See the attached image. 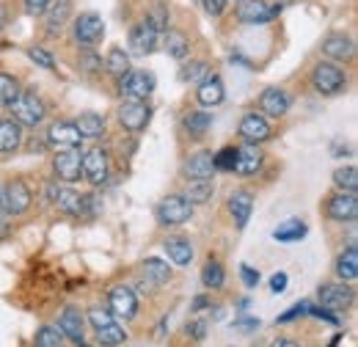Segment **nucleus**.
<instances>
[{
	"label": "nucleus",
	"instance_id": "obj_21",
	"mask_svg": "<svg viewBox=\"0 0 358 347\" xmlns=\"http://www.w3.org/2000/svg\"><path fill=\"white\" fill-rule=\"evenodd\" d=\"M155 47H157V31L146 20L133 25V31H130V50H133L135 55H149Z\"/></svg>",
	"mask_w": 358,
	"mask_h": 347
},
{
	"label": "nucleus",
	"instance_id": "obj_17",
	"mask_svg": "<svg viewBox=\"0 0 358 347\" xmlns=\"http://www.w3.org/2000/svg\"><path fill=\"white\" fill-rule=\"evenodd\" d=\"M83 328H86V323H83V314L75 309V306H66L64 311H61V317H58V331L66 337V339H72V342H78V345H83Z\"/></svg>",
	"mask_w": 358,
	"mask_h": 347
},
{
	"label": "nucleus",
	"instance_id": "obj_29",
	"mask_svg": "<svg viewBox=\"0 0 358 347\" xmlns=\"http://www.w3.org/2000/svg\"><path fill=\"white\" fill-rule=\"evenodd\" d=\"M163 248H166L169 260L174 262V264H179V267L190 264V260H193V246H190L185 237H171V240H166Z\"/></svg>",
	"mask_w": 358,
	"mask_h": 347
},
{
	"label": "nucleus",
	"instance_id": "obj_48",
	"mask_svg": "<svg viewBox=\"0 0 358 347\" xmlns=\"http://www.w3.org/2000/svg\"><path fill=\"white\" fill-rule=\"evenodd\" d=\"M240 276H243L245 287H257V284H259V270H254V267H248V264L240 267Z\"/></svg>",
	"mask_w": 358,
	"mask_h": 347
},
{
	"label": "nucleus",
	"instance_id": "obj_54",
	"mask_svg": "<svg viewBox=\"0 0 358 347\" xmlns=\"http://www.w3.org/2000/svg\"><path fill=\"white\" fill-rule=\"evenodd\" d=\"M270 347H301L298 342H292V339H275Z\"/></svg>",
	"mask_w": 358,
	"mask_h": 347
},
{
	"label": "nucleus",
	"instance_id": "obj_36",
	"mask_svg": "<svg viewBox=\"0 0 358 347\" xmlns=\"http://www.w3.org/2000/svg\"><path fill=\"white\" fill-rule=\"evenodd\" d=\"M143 273H146V278H149L152 284H166V281L171 278V267H169V262L155 260V257H149V260L143 262Z\"/></svg>",
	"mask_w": 358,
	"mask_h": 347
},
{
	"label": "nucleus",
	"instance_id": "obj_9",
	"mask_svg": "<svg viewBox=\"0 0 358 347\" xmlns=\"http://www.w3.org/2000/svg\"><path fill=\"white\" fill-rule=\"evenodd\" d=\"M152 88H155V80H152V75H146V72H127L124 78H122V97L124 99H138V102H143V99H149V94H152Z\"/></svg>",
	"mask_w": 358,
	"mask_h": 347
},
{
	"label": "nucleus",
	"instance_id": "obj_35",
	"mask_svg": "<svg viewBox=\"0 0 358 347\" xmlns=\"http://www.w3.org/2000/svg\"><path fill=\"white\" fill-rule=\"evenodd\" d=\"M124 339H127V334H124V328L116 325V323H108V325H99V328H96V342L102 347H116V345H122Z\"/></svg>",
	"mask_w": 358,
	"mask_h": 347
},
{
	"label": "nucleus",
	"instance_id": "obj_27",
	"mask_svg": "<svg viewBox=\"0 0 358 347\" xmlns=\"http://www.w3.org/2000/svg\"><path fill=\"white\" fill-rule=\"evenodd\" d=\"M20 143H22V127L17 122H11V119L0 122V155L17 152Z\"/></svg>",
	"mask_w": 358,
	"mask_h": 347
},
{
	"label": "nucleus",
	"instance_id": "obj_39",
	"mask_svg": "<svg viewBox=\"0 0 358 347\" xmlns=\"http://www.w3.org/2000/svg\"><path fill=\"white\" fill-rule=\"evenodd\" d=\"M146 22H149V25H152L157 34H160V31L166 34V31H169V22H171V17H169V8H166L163 3H155V6L146 11Z\"/></svg>",
	"mask_w": 358,
	"mask_h": 347
},
{
	"label": "nucleus",
	"instance_id": "obj_34",
	"mask_svg": "<svg viewBox=\"0 0 358 347\" xmlns=\"http://www.w3.org/2000/svg\"><path fill=\"white\" fill-rule=\"evenodd\" d=\"M213 182L210 179H204V182H187V187H185V199L190 201V204H207L210 199H213Z\"/></svg>",
	"mask_w": 358,
	"mask_h": 347
},
{
	"label": "nucleus",
	"instance_id": "obj_51",
	"mask_svg": "<svg viewBox=\"0 0 358 347\" xmlns=\"http://www.w3.org/2000/svg\"><path fill=\"white\" fill-rule=\"evenodd\" d=\"M270 290L278 295V292H284L287 290V273H275L273 278H270Z\"/></svg>",
	"mask_w": 358,
	"mask_h": 347
},
{
	"label": "nucleus",
	"instance_id": "obj_6",
	"mask_svg": "<svg viewBox=\"0 0 358 347\" xmlns=\"http://www.w3.org/2000/svg\"><path fill=\"white\" fill-rule=\"evenodd\" d=\"M72 31H75V42L91 47V44H96L102 36H105V22H102V17H99V14L86 11V14H80V17L75 20Z\"/></svg>",
	"mask_w": 358,
	"mask_h": 347
},
{
	"label": "nucleus",
	"instance_id": "obj_10",
	"mask_svg": "<svg viewBox=\"0 0 358 347\" xmlns=\"http://www.w3.org/2000/svg\"><path fill=\"white\" fill-rule=\"evenodd\" d=\"M80 132L78 127L72 125V122H55V125H50V130H47V143L52 146V149H58V152H64V149H78L80 146Z\"/></svg>",
	"mask_w": 358,
	"mask_h": 347
},
{
	"label": "nucleus",
	"instance_id": "obj_31",
	"mask_svg": "<svg viewBox=\"0 0 358 347\" xmlns=\"http://www.w3.org/2000/svg\"><path fill=\"white\" fill-rule=\"evenodd\" d=\"M336 276L342 281H356L358 278V248L350 246L339 260H336Z\"/></svg>",
	"mask_w": 358,
	"mask_h": 347
},
{
	"label": "nucleus",
	"instance_id": "obj_28",
	"mask_svg": "<svg viewBox=\"0 0 358 347\" xmlns=\"http://www.w3.org/2000/svg\"><path fill=\"white\" fill-rule=\"evenodd\" d=\"M72 125L78 127L80 138H102V135H105V119H102L99 113H91V111L80 113Z\"/></svg>",
	"mask_w": 358,
	"mask_h": 347
},
{
	"label": "nucleus",
	"instance_id": "obj_24",
	"mask_svg": "<svg viewBox=\"0 0 358 347\" xmlns=\"http://www.w3.org/2000/svg\"><path fill=\"white\" fill-rule=\"evenodd\" d=\"M251 210H254V196H251V190H237V193H231V199H229V213L234 218L237 229H245V223H248V218H251Z\"/></svg>",
	"mask_w": 358,
	"mask_h": 347
},
{
	"label": "nucleus",
	"instance_id": "obj_7",
	"mask_svg": "<svg viewBox=\"0 0 358 347\" xmlns=\"http://www.w3.org/2000/svg\"><path fill=\"white\" fill-rule=\"evenodd\" d=\"M320 304L325 311H345L353 304V290L348 287V281L342 284H322L320 287Z\"/></svg>",
	"mask_w": 358,
	"mask_h": 347
},
{
	"label": "nucleus",
	"instance_id": "obj_55",
	"mask_svg": "<svg viewBox=\"0 0 358 347\" xmlns=\"http://www.w3.org/2000/svg\"><path fill=\"white\" fill-rule=\"evenodd\" d=\"M204 306H207V298H196V304H193V309L199 311V309H204Z\"/></svg>",
	"mask_w": 358,
	"mask_h": 347
},
{
	"label": "nucleus",
	"instance_id": "obj_19",
	"mask_svg": "<svg viewBox=\"0 0 358 347\" xmlns=\"http://www.w3.org/2000/svg\"><path fill=\"white\" fill-rule=\"evenodd\" d=\"M322 55H328L331 61H350L356 55V42L345 34H331L322 42Z\"/></svg>",
	"mask_w": 358,
	"mask_h": 347
},
{
	"label": "nucleus",
	"instance_id": "obj_41",
	"mask_svg": "<svg viewBox=\"0 0 358 347\" xmlns=\"http://www.w3.org/2000/svg\"><path fill=\"white\" fill-rule=\"evenodd\" d=\"M36 347H66L64 345V334L58 331V328H39V334H36Z\"/></svg>",
	"mask_w": 358,
	"mask_h": 347
},
{
	"label": "nucleus",
	"instance_id": "obj_53",
	"mask_svg": "<svg viewBox=\"0 0 358 347\" xmlns=\"http://www.w3.org/2000/svg\"><path fill=\"white\" fill-rule=\"evenodd\" d=\"M6 22H8V8H6V3H0V31L6 28Z\"/></svg>",
	"mask_w": 358,
	"mask_h": 347
},
{
	"label": "nucleus",
	"instance_id": "obj_20",
	"mask_svg": "<svg viewBox=\"0 0 358 347\" xmlns=\"http://www.w3.org/2000/svg\"><path fill=\"white\" fill-rule=\"evenodd\" d=\"M108 304H110V314L124 317V320L135 317V311H138V298H135V292L130 287H113Z\"/></svg>",
	"mask_w": 358,
	"mask_h": 347
},
{
	"label": "nucleus",
	"instance_id": "obj_23",
	"mask_svg": "<svg viewBox=\"0 0 358 347\" xmlns=\"http://www.w3.org/2000/svg\"><path fill=\"white\" fill-rule=\"evenodd\" d=\"M262 169V152L257 149V143H245L237 149V160H234V171L243 176H251Z\"/></svg>",
	"mask_w": 358,
	"mask_h": 347
},
{
	"label": "nucleus",
	"instance_id": "obj_13",
	"mask_svg": "<svg viewBox=\"0 0 358 347\" xmlns=\"http://www.w3.org/2000/svg\"><path fill=\"white\" fill-rule=\"evenodd\" d=\"M83 176L91 185H102L108 179V152L105 149H89L83 155V166H80Z\"/></svg>",
	"mask_w": 358,
	"mask_h": 347
},
{
	"label": "nucleus",
	"instance_id": "obj_16",
	"mask_svg": "<svg viewBox=\"0 0 358 347\" xmlns=\"http://www.w3.org/2000/svg\"><path fill=\"white\" fill-rule=\"evenodd\" d=\"M240 135L245 143H262L270 138V125L262 113H245L240 122Z\"/></svg>",
	"mask_w": 358,
	"mask_h": 347
},
{
	"label": "nucleus",
	"instance_id": "obj_14",
	"mask_svg": "<svg viewBox=\"0 0 358 347\" xmlns=\"http://www.w3.org/2000/svg\"><path fill=\"white\" fill-rule=\"evenodd\" d=\"M289 105H292V99H289V94L284 91V88H268L265 94H262V99H259V111L270 116V119H281V116H287V111H289Z\"/></svg>",
	"mask_w": 358,
	"mask_h": 347
},
{
	"label": "nucleus",
	"instance_id": "obj_18",
	"mask_svg": "<svg viewBox=\"0 0 358 347\" xmlns=\"http://www.w3.org/2000/svg\"><path fill=\"white\" fill-rule=\"evenodd\" d=\"M69 17H72V0H52L50 8L45 11L47 34H50V36L61 34V31L69 25Z\"/></svg>",
	"mask_w": 358,
	"mask_h": 347
},
{
	"label": "nucleus",
	"instance_id": "obj_33",
	"mask_svg": "<svg viewBox=\"0 0 358 347\" xmlns=\"http://www.w3.org/2000/svg\"><path fill=\"white\" fill-rule=\"evenodd\" d=\"M306 223L303 220H287V223H281L275 232H273V237L278 240V243H298L301 237H306Z\"/></svg>",
	"mask_w": 358,
	"mask_h": 347
},
{
	"label": "nucleus",
	"instance_id": "obj_15",
	"mask_svg": "<svg viewBox=\"0 0 358 347\" xmlns=\"http://www.w3.org/2000/svg\"><path fill=\"white\" fill-rule=\"evenodd\" d=\"M213 174H215V160H213V152H196V155H190L187 157V163H185V176L190 179V182H204V179H213Z\"/></svg>",
	"mask_w": 358,
	"mask_h": 347
},
{
	"label": "nucleus",
	"instance_id": "obj_40",
	"mask_svg": "<svg viewBox=\"0 0 358 347\" xmlns=\"http://www.w3.org/2000/svg\"><path fill=\"white\" fill-rule=\"evenodd\" d=\"M210 64L207 61H190L185 69H182V80L185 83H201L204 78H210Z\"/></svg>",
	"mask_w": 358,
	"mask_h": 347
},
{
	"label": "nucleus",
	"instance_id": "obj_30",
	"mask_svg": "<svg viewBox=\"0 0 358 347\" xmlns=\"http://www.w3.org/2000/svg\"><path fill=\"white\" fill-rule=\"evenodd\" d=\"M210 127H213V116L204 113V111H190V113L185 116V130H187L190 138H196V141L204 138Z\"/></svg>",
	"mask_w": 358,
	"mask_h": 347
},
{
	"label": "nucleus",
	"instance_id": "obj_49",
	"mask_svg": "<svg viewBox=\"0 0 358 347\" xmlns=\"http://www.w3.org/2000/svg\"><path fill=\"white\" fill-rule=\"evenodd\" d=\"M22 3H25V8H28L31 14H45L52 0H22Z\"/></svg>",
	"mask_w": 358,
	"mask_h": 347
},
{
	"label": "nucleus",
	"instance_id": "obj_22",
	"mask_svg": "<svg viewBox=\"0 0 358 347\" xmlns=\"http://www.w3.org/2000/svg\"><path fill=\"white\" fill-rule=\"evenodd\" d=\"M224 80L218 78V75H210V78H204L201 83H199V91H196V99L204 105V108H215V105H221L224 102Z\"/></svg>",
	"mask_w": 358,
	"mask_h": 347
},
{
	"label": "nucleus",
	"instance_id": "obj_50",
	"mask_svg": "<svg viewBox=\"0 0 358 347\" xmlns=\"http://www.w3.org/2000/svg\"><path fill=\"white\" fill-rule=\"evenodd\" d=\"M204 334H207V323L196 320V323L187 325V337H193V339H204Z\"/></svg>",
	"mask_w": 358,
	"mask_h": 347
},
{
	"label": "nucleus",
	"instance_id": "obj_45",
	"mask_svg": "<svg viewBox=\"0 0 358 347\" xmlns=\"http://www.w3.org/2000/svg\"><path fill=\"white\" fill-rule=\"evenodd\" d=\"M89 320H91V325H94V328H99V325L113 323V314H110V311H102V309H91Z\"/></svg>",
	"mask_w": 358,
	"mask_h": 347
},
{
	"label": "nucleus",
	"instance_id": "obj_32",
	"mask_svg": "<svg viewBox=\"0 0 358 347\" xmlns=\"http://www.w3.org/2000/svg\"><path fill=\"white\" fill-rule=\"evenodd\" d=\"M105 69L122 80V78L133 69V66H130V55H127L122 47H110V52H108V58H105Z\"/></svg>",
	"mask_w": 358,
	"mask_h": 347
},
{
	"label": "nucleus",
	"instance_id": "obj_8",
	"mask_svg": "<svg viewBox=\"0 0 358 347\" xmlns=\"http://www.w3.org/2000/svg\"><path fill=\"white\" fill-rule=\"evenodd\" d=\"M149 105L146 102H138V99H124L122 108H119V122L122 127L130 132H141L149 125Z\"/></svg>",
	"mask_w": 358,
	"mask_h": 347
},
{
	"label": "nucleus",
	"instance_id": "obj_1",
	"mask_svg": "<svg viewBox=\"0 0 358 347\" xmlns=\"http://www.w3.org/2000/svg\"><path fill=\"white\" fill-rule=\"evenodd\" d=\"M11 113H14V122L17 125H28V127H36L45 122V102L34 94V91H20L14 97V102L8 105Z\"/></svg>",
	"mask_w": 358,
	"mask_h": 347
},
{
	"label": "nucleus",
	"instance_id": "obj_47",
	"mask_svg": "<svg viewBox=\"0 0 358 347\" xmlns=\"http://www.w3.org/2000/svg\"><path fill=\"white\" fill-rule=\"evenodd\" d=\"M201 6H204V11L210 17H221L226 11V6H229V0H201Z\"/></svg>",
	"mask_w": 358,
	"mask_h": 347
},
{
	"label": "nucleus",
	"instance_id": "obj_43",
	"mask_svg": "<svg viewBox=\"0 0 358 347\" xmlns=\"http://www.w3.org/2000/svg\"><path fill=\"white\" fill-rule=\"evenodd\" d=\"M213 160H215V171H218V169H221V171H234L237 149H234V146H226V149H221L218 155H213Z\"/></svg>",
	"mask_w": 358,
	"mask_h": 347
},
{
	"label": "nucleus",
	"instance_id": "obj_46",
	"mask_svg": "<svg viewBox=\"0 0 358 347\" xmlns=\"http://www.w3.org/2000/svg\"><path fill=\"white\" fill-rule=\"evenodd\" d=\"M80 69H86L89 75H94V72H102V58H96V55L86 52V55L80 58Z\"/></svg>",
	"mask_w": 358,
	"mask_h": 347
},
{
	"label": "nucleus",
	"instance_id": "obj_42",
	"mask_svg": "<svg viewBox=\"0 0 358 347\" xmlns=\"http://www.w3.org/2000/svg\"><path fill=\"white\" fill-rule=\"evenodd\" d=\"M17 94H20V83L11 75L0 72V105H11Z\"/></svg>",
	"mask_w": 358,
	"mask_h": 347
},
{
	"label": "nucleus",
	"instance_id": "obj_11",
	"mask_svg": "<svg viewBox=\"0 0 358 347\" xmlns=\"http://www.w3.org/2000/svg\"><path fill=\"white\" fill-rule=\"evenodd\" d=\"M328 218L336 223H350L358 218V199L356 193H336L334 199H328Z\"/></svg>",
	"mask_w": 358,
	"mask_h": 347
},
{
	"label": "nucleus",
	"instance_id": "obj_44",
	"mask_svg": "<svg viewBox=\"0 0 358 347\" xmlns=\"http://www.w3.org/2000/svg\"><path fill=\"white\" fill-rule=\"evenodd\" d=\"M28 58H31L36 66H42V69H55V61H52V55L47 52L45 47H31V50H28Z\"/></svg>",
	"mask_w": 358,
	"mask_h": 347
},
{
	"label": "nucleus",
	"instance_id": "obj_37",
	"mask_svg": "<svg viewBox=\"0 0 358 347\" xmlns=\"http://www.w3.org/2000/svg\"><path fill=\"white\" fill-rule=\"evenodd\" d=\"M334 185H336L342 193H356V190H358V171H356V166H345V169H336V171H334Z\"/></svg>",
	"mask_w": 358,
	"mask_h": 347
},
{
	"label": "nucleus",
	"instance_id": "obj_38",
	"mask_svg": "<svg viewBox=\"0 0 358 347\" xmlns=\"http://www.w3.org/2000/svg\"><path fill=\"white\" fill-rule=\"evenodd\" d=\"M226 276H224V267H221V262L210 260L204 264V270H201V284L207 287V290H218V287H224Z\"/></svg>",
	"mask_w": 358,
	"mask_h": 347
},
{
	"label": "nucleus",
	"instance_id": "obj_5",
	"mask_svg": "<svg viewBox=\"0 0 358 347\" xmlns=\"http://www.w3.org/2000/svg\"><path fill=\"white\" fill-rule=\"evenodd\" d=\"M281 6H270L268 0H240L237 3V20L243 25H265L273 17H278Z\"/></svg>",
	"mask_w": 358,
	"mask_h": 347
},
{
	"label": "nucleus",
	"instance_id": "obj_56",
	"mask_svg": "<svg viewBox=\"0 0 358 347\" xmlns=\"http://www.w3.org/2000/svg\"><path fill=\"white\" fill-rule=\"evenodd\" d=\"M0 232H3V204H0Z\"/></svg>",
	"mask_w": 358,
	"mask_h": 347
},
{
	"label": "nucleus",
	"instance_id": "obj_3",
	"mask_svg": "<svg viewBox=\"0 0 358 347\" xmlns=\"http://www.w3.org/2000/svg\"><path fill=\"white\" fill-rule=\"evenodd\" d=\"M193 218V204L185 196H166L157 204V220L160 226H182Z\"/></svg>",
	"mask_w": 358,
	"mask_h": 347
},
{
	"label": "nucleus",
	"instance_id": "obj_4",
	"mask_svg": "<svg viewBox=\"0 0 358 347\" xmlns=\"http://www.w3.org/2000/svg\"><path fill=\"white\" fill-rule=\"evenodd\" d=\"M31 201H34V196L22 179H11L6 185V190L0 193V204L8 215H25L31 210Z\"/></svg>",
	"mask_w": 358,
	"mask_h": 347
},
{
	"label": "nucleus",
	"instance_id": "obj_26",
	"mask_svg": "<svg viewBox=\"0 0 358 347\" xmlns=\"http://www.w3.org/2000/svg\"><path fill=\"white\" fill-rule=\"evenodd\" d=\"M163 50L174 58V61H185L187 55H190V39L177 31V28H169L166 31V36H163Z\"/></svg>",
	"mask_w": 358,
	"mask_h": 347
},
{
	"label": "nucleus",
	"instance_id": "obj_2",
	"mask_svg": "<svg viewBox=\"0 0 358 347\" xmlns=\"http://www.w3.org/2000/svg\"><path fill=\"white\" fill-rule=\"evenodd\" d=\"M312 86L325 97H334L348 88V75L334 61H320L312 69Z\"/></svg>",
	"mask_w": 358,
	"mask_h": 347
},
{
	"label": "nucleus",
	"instance_id": "obj_12",
	"mask_svg": "<svg viewBox=\"0 0 358 347\" xmlns=\"http://www.w3.org/2000/svg\"><path fill=\"white\" fill-rule=\"evenodd\" d=\"M52 166H55V174H58V179H64V182H78L80 179V166H83V155L78 152V149H64V152H58L55 155V160H52Z\"/></svg>",
	"mask_w": 358,
	"mask_h": 347
},
{
	"label": "nucleus",
	"instance_id": "obj_52",
	"mask_svg": "<svg viewBox=\"0 0 358 347\" xmlns=\"http://www.w3.org/2000/svg\"><path fill=\"white\" fill-rule=\"evenodd\" d=\"M303 311H309V306H306V304H298V306H292V309H289V311H287V314H281V317H278V323H289V320H292V317H298V314H303Z\"/></svg>",
	"mask_w": 358,
	"mask_h": 347
},
{
	"label": "nucleus",
	"instance_id": "obj_25",
	"mask_svg": "<svg viewBox=\"0 0 358 347\" xmlns=\"http://www.w3.org/2000/svg\"><path fill=\"white\" fill-rule=\"evenodd\" d=\"M52 201H55V207H58L61 213H66V215H83V210H86V199H83L80 193H75L72 187H58V190H52Z\"/></svg>",
	"mask_w": 358,
	"mask_h": 347
}]
</instances>
